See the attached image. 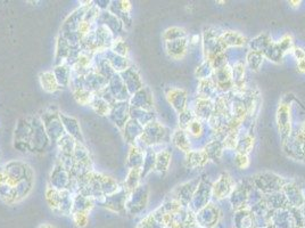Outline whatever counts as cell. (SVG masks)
<instances>
[{
	"label": "cell",
	"mask_w": 305,
	"mask_h": 228,
	"mask_svg": "<svg viewBox=\"0 0 305 228\" xmlns=\"http://www.w3.org/2000/svg\"><path fill=\"white\" fill-rule=\"evenodd\" d=\"M71 182H72V178H71L70 172L57 161L50 175L49 186L57 191H65L70 189Z\"/></svg>",
	"instance_id": "8992f818"
},
{
	"label": "cell",
	"mask_w": 305,
	"mask_h": 228,
	"mask_svg": "<svg viewBox=\"0 0 305 228\" xmlns=\"http://www.w3.org/2000/svg\"><path fill=\"white\" fill-rule=\"evenodd\" d=\"M190 130H191V133L194 134V135H198V134H200V131L202 130L201 123L197 122V121H195V122H192L190 125Z\"/></svg>",
	"instance_id": "60d3db41"
},
{
	"label": "cell",
	"mask_w": 305,
	"mask_h": 228,
	"mask_svg": "<svg viewBox=\"0 0 305 228\" xmlns=\"http://www.w3.org/2000/svg\"><path fill=\"white\" fill-rule=\"evenodd\" d=\"M107 88L116 102H129L131 95L129 94L119 73H116L113 78L110 79Z\"/></svg>",
	"instance_id": "4fadbf2b"
},
{
	"label": "cell",
	"mask_w": 305,
	"mask_h": 228,
	"mask_svg": "<svg viewBox=\"0 0 305 228\" xmlns=\"http://www.w3.org/2000/svg\"><path fill=\"white\" fill-rule=\"evenodd\" d=\"M165 133H163V127L157 125L156 122H150L144 127V131H142V135L138 141H141L145 145H154L157 143H162V139H163V136Z\"/></svg>",
	"instance_id": "8fae6325"
},
{
	"label": "cell",
	"mask_w": 305,
	"mask_h": 228,
	"mask_svg": "<svg viewBox=\"0 0 305 228\" xmlns=\"http://www.w3.org/2000/svg\"><path fill=\"white\" fill-rule=\"evenodd\" d=\"M59 193H60V191L55 190L49 185L47 187V190H46V200H47V203L49 204L50 209L55 212H57V209H58Z\"/></svg>",
	"instance_id": "1f68e13d"
},
{
	"label": "cell",
	"mask_w": 305,
	"mask_h": 228,
	"mask_svg": "<svg viewBox=\"0 0 305 228\" xmlns=\"http://www.w3.org/2000/svg\"><path fill=\"white\" fill-rule=\"evenodd\" d=\"M156 163V155L151 150H147L144 155V163L141 167V177L146 176L148 172L154 168Z\"/></svg>",
	"instance_id": "d6a6232c"
},
{
	"label": "cell",
	"mask_w": 305,
	"mask_h": 228,
	"mask_svg": "<svg viewBox=\"0 0 305 228\" xmlns=\"http://www.w3.org/2000/svg\"><path fill=\"white\" fill-rule=\"evenodd\" d=\"M207 156L205 153H190V159L188 158V165L191 167H198L203 165L206 162Z\"/></svg>",
	"instance_id": "8d00e7d4"
},
{
	"label": "cell",
	"mask_w": 305,
	"mask_h": 228,
	"mask_svg": "<svg viewBox=\"0 0 305 228\" xmlns=\"http://www.w3.org/2000/svg\"><path fill=\"white\" fill-rule=\"evenodd\" d=\"M108 118L116 127L123 129L125 123L130 120L129 102H116L114 105H112Z\"/></svg>",
	"instance_id": "ba28073f"
},
{
	"label": "cell",
	"mask_w": 305,
	"mask_h": 228,
	"mask_svg": "<svg viewBox=\"0 0 305 228\" xmlns=\"http://www.w3.org/2000/svg\"><path fill=\"white\" fill-rule=\"evenodd\" d=\"M111 49L113 50L115 54H118L120 56H123V57H126V54H128V46H126L125 42L122 38L115 39V42Z\"/></svg>",
	"instance_id": "d590c367"
},
{
	"label": "cell",
	"mask_w": 305,
	"mask_h": 228,
	"mask_svg": "<svg viewBox=\"0 0 305 228\" xmlns=\"http://www.w3.org/2000/svg\"><path fill=\"white\" fill-rule=\"evenodd\" d=\"M147 200H148V192L146 186L139 185L129 194L125 203V210H128L130 214H138L146 206Z\"/></svg>",
	"instance_id": "5b68a950"
},
{
	"label": "cell",
	"mask_w": 305,
	"mask_h": 228,
	"mask_svg": "<svg viewBox=\"0 0 305 228\" xmlns=\"http://www.w3.org/2000/svg\"><path fill=\"white\" fill-rule=\"evenodd\" d=\"M236 163L238 167H241V168H246L248 165V159L246 154H238L236 158Z\"/></svg>",
	"instance_id": "ab89813d"
},
{
	"label": "cell",
	"mask_w": 305,
	"mask_h": 228,
	"mask_svg": "<svg viewBox=\"0 0 305 228\" xmlns=\"http://www.w3.org/2000/svg\"><path fill=\"white\" fill-rule=\"evenodd\" d=\"M73 96L76 102L81 105H88L90 104L91 99L94 97V94H91L87 89H79L73 91Z\"/></svg>",
	"instance_id": "836d02e7"
},
{
	"label": "cell",
	"mask_w": 305,
	"mask_h": 228,
	"mask_svg": "<svg viewBox=\"0 0 305 228\" xmlns=\"http://www.w3.org/2000/svg\"><path fill=\"white\" fill-rule=\"evenodd\" d=\"M60 115V120H62L65 133L69 136L72 137L73 139H75L76 143L79 144H84V137L82 135V131H81V127L79 121L76 120L74 116H71L64 113H59Z\"/></svg>",
	"instance_id": "7c38bea8"
},
{
	"label": "cell",
	"mask_w": 305,
	"mask_h": 228,
	"mask_svg": "<svg viewBox=\"0 0 305 228\" xmlns=\"http://www.w3.org/2000/svg\"><path fill=\"white\" fill-rule=\"evenodd\" d=\"M104 55L106 59L108 60V63L111 64V67L113 68V70L115 71L116 73H121L125 71L126 69L129 68V62H128V58L123 57V56H120V55L115 54L112 49H107V50H104Z\"/></svg>",
	"instance_id": "d6986e66"
},
{
	"label": "cell",
	"mask_w": 305,
	"mask_h": 228,
	"mask_svg": "<svg viewBox=\"0 0 305 228\" xmlns=\"http://www.w3.org/2000/svg\"><path fill=\"white\" fill-rule=\"evenodd\" d=\"M130 8L131 5L129 2H111L108 11L113 14L114 16L118 17L124 25H130Z\"/></svg>",
	"instance_id": "2e32d148"
},
{
	"label": "cell",
	"mask_w": 305,
	"mask_h": 228,
	"mask_svg": "<svg viewBox=\"0 0 305 228\" xmlns=\"http://www.w3.org/2000/svg\"><path fill=\"white\" fill-rule=\"evenodd\" d=\"M130 106L136 109H141V110H147L150 106V96L148 94V90L145 88H141L140 90L137 91L130 97Z\"/></svg>",
	"instance_id": "ffe728a7"
},
{
	"label": "cell",
	"mask_w": 305,
	"mask_h": 228,
	"mask_svg": "<svg viewBox=\"0 0 305 228\" xmlns=\"http://www.w3.org/2000/svg\"><path fill=\"white\" fill-rule=\"evenodd\" d=\"M91 5H93V3H91L90 5H84V6H81L80 8L75 9L72 14L69 15L68 18L65 19L63 25H62V31H60V33L78 32L80 24L83 22L84 15H85V13H87V11Z\"/></svg>",
	"instance_id": "30bf717a"
},
{
	"label": "cell",
	"mask_w": 305,
	"mask_h": 228,
	"mask_svg": "<svg viewBox=\"0 0 305 228\" xmlns=\"http://www.w3.org/2000/svg\"><path fill=\"white\" fill-rule=\"evenodd\" d=\"M0 199L8 204H14L15 202V189L9 182H7L6 178L0 170Z\"/></svg>",
	"instance_id": "7402d4cb"
},
{
	"label": "cell",
	"mask_w": 305,
	"mask_h": 228,
	"mask_svg": "<svg viewBox=\"0 0 305 228\" xmlns=\"http://www.w3.org/2000/svg\"><path fill=\"white\" fill-rule=\"evenodd\" d=\"M76 141L73 139L72 137L69 136L68 134H65L62 138H60L57 141V146H58V152L60 156H72L75 148H76Z\"/></svg>",
	"instance_id": "484cf974"
},
{
	"label": "cell",
	"mask_w": 305,
	"mask_h": 228,
	"mask_svg": "<svg viewBox=\"0 0 305 228\" xmlns=\"http://www.w3.org/2000/svg\"><path fill=\"white\" fill-rule=\"evenodd\" d=\"M73 215V220L74 224L78 227H84L88 224V214H84V212H74Z\"/></svg>",
	"instance_id": "f35d334b"
},
{
	"label": "cell",
	"mask_w": 305,
	"mask_h": 228,
	"mask_svg": "<svg viewBox=\"0 0 305 228\" xmlns=\"http://www.w3.org/2000/svg\"><path fill=\"white\" fill-rule=\"evenodd\" d=\"M99 179H100L101 191H103L104 196H108L120 190L121 186L119 185V182L114 178H112V177L99 174Z\"/></svg>",
	"instance_id": "f1b7e54d"
},
{
	"label": "cell",
	"mask_w": 305,
	"mask_h": 228,
	"mask_svg": "<svg viewBox=\"0 0 305 228\" xmlns=\"http://www.w3.org/2000/svg\"><path fill=\"white\" fill-rule=\"evenodd\" d=\"M53 73L60 87H69L71 82V77H72V69H71L69 65H57V67H55V69L53 70Z\"/></svg>",
	"instance_id": "cb8c5ba5"
},
{
	"label": "cell",
	"mask_w": 305,
	"mask_h": 228,
	"mask_svg": "<svg viewBox=\"0 0 305 228\" xmlns=\"http://www.w3.org/2000/svg\"><path fill=\"white\" fill-rule=\"evenodd\" d=\"M142 163H144V152L137 145L131 146L128 154V162H126L129 169H141Z\"/></svg>",
	"instance_id": "4316f807"
},
{
	"label": "cell",
	"mask_w": 305,
	"mask_h": 228,
	"mask_svg": "<svg viewBox=\"0 0 305 228\" xmlns=\"http://www.w3.org/2000/svg\"><path fill=\"white\" fill-rule=\"evenodd\" d=\"M31 136L32 126L31 120L28 118H22L18 120L14 134V148L19 152H32L31 151Z\"/></svg>",
	"instance_id": "3957f363"
},
{
	"label": "cell",
	"mask_w": 305,
	"mask_h": 228,
	"mask_svg": "<svg viewBox=\"0 0 305 228\" xmlns=\"http://www.w3.org/2000/svg\"><path fill=\"white\" fill-rule=\"evenodd\" d=\"M32 186H33V177L19 181L18 184L14 187L15 189V202L17 203V202L22 201L24 197H27L30 194V192L32 191Z\"/></svg>",
	"instance_id": "83f0119b"
},
{
	"label": "cell",
	"mask_w": 305,
	"mask_h": 228,
	"mask_svg": "<svg viewBox=\"0 0 305 228\" xmlns=\"http://www.w3.org/2000/svg\"><path fill=\"white\" fill-rule=\"evenodd\" d=\"M40 85L45 91L47 93H56L60 89H63L60 86L58 85L57 80H56L55 75L53 73V71H46V72L40 74Z\"/></svg>",
	"instance_id": "d4e9b609"
},
{
	"label": "cell",
	"mask_w": 305,
	"mask_h": 228,
	"mask_svg": "<svg viewBox=\"0 0 305 228\" xmlns=\"http://www.w3.org/2000/svg\"><path fill=\"white\" fill-rule=\"evenodd\" d=\"M140 178H141V169H131L129 171L128 177H126L124 180L123 187L131 193L132 191H135L137 187L139 186Z\"/></svg>",
	"instance_id": "4dcf8cb0"
},
{
	"label": "cell",
	"mask_w": 305,
	"mask_h": 228,
	"mask_svg": "<svg viewBox=\"0 0 305 228\" xmlns=\"http://www.w3.org/2000/svg\"><path fill=\"white\" fill-rule=\"evenodd\" d=\"M175 143L178 146V148L184 150L187 152V148H188V141L186 136L184 134V131H177V134L175 135Z\"/></svg>",
	"instance_id": "74e56055"
},
{
	"label": "cell",
	"mask_w": 305,
	"mask_h": 228,
	"mask_svg": "<svg viewBox=\"0 0 305 228\" xmlns=\"http://www.w3.org/2000/svg\"><path fill=\"white\" fill-rule=\"evenodd\" d=\"M169 152H161V153L156 156L155 168L159 171H165L167 168V164H169Z\"/></svg>",
	"instance_id": "e575fe53"
},
{
	"label": "cell",
	"mask_w": 305,
	"mask_h": 228,
	"mask_svg": "<svg viewBox=\"0 0 305 228\" xmlns=\"http://www.w3.org/2000/svg\"><path fill=\"white\" fill-rule=\"evenodd\" d=\"M32 126V136H31V151L33 153H43L50 146V139L46 133L45 127L41 119L39 116L30 118Z\"/></svg>",
	"instance_id": "277c9868"
},
{
	"label": "cell",
	"mask_w": 305,
	"mask_h": 228,
	"mask_svg": "<svg viewBox=\"0 0 305 228\" xmlns=\"http://www.w3.org/2000/svg\"><path fill=\"white\" fill-rule=\"evenodd\" d=\"M119 74L131 96L142 88V82L140 80V77L139 74L137 73L135 68L129 67L125 71H123V72H121Z\"/></svg>",
	"instance_id": "5bb4252c"
},
{
	"label": "cell",
	"mask_w": 305,
	"mask_h": 228,
	"mask_svg": "<svg viewBox=\"0 0 305 228\" xmlns=\"http://www.w3.org/2000/svg\"><path fill=\"white\" fill-rule=\"evenodd\" d=\"M93 110L95 111L96 113L101 115V116H105L110 114V111H111V105L106 102L105 99H103L100 97L98 94H95L93 99H91V102L89 104Z\"/></svg>",
	"instance_id": "f546056e"
},
{
	"label": "cell",
	"mask_w": 305,
	"mask_h": 228,
	"mask_svg": "<svg viewBox=\"0 0 305 228\" xmlns=\"http://www.w3.org/2000/svg\"><path fill=\"white\" fill-rule=\"evenodd\" d=\"M46 133H47L50 143L57 144V141L66 134L62 120H60L59 112L57 111H47L40 116Z\"/></svg>",
	"instance_id": "7a4b0ae2"
},
{
	"label": "cell",
	"mask_w": 305,
	"mask_h": 228,
	"mask_svg": "<svg viewBox=\"0 0 305 228\" xmlns=\"http://www.w3.org/2000/svg\"><path fill=\"white\" fill-rule=\"evenodd\" d=\"M95 203H96V201L90 199V197H87L80 193L75 194V195H73L72 214H74V212H84V214H88V212L93 209Z\"/></svg>",
	"instance_id": "603a6c76"
},
{
	"label": "cell",
	"mask_w": 305,
	"mask_h": 228,
	"mask_svg": "<svg viewBox=\"0 0 305 228\" xmlns=\"http://www.w3.org/2000/svg\"><path fill=\"white\" fill-rule=\"evenodd\" d=\"M39 228H56V227L54 225H52V224H43V225L40 226Z\"/></svg>",
	"instance_id": "b9f144b4"
},
{
	"label": "cell",
	"mask_w": 305,
	"mask_h": 228,
	"mask_svg": "<svg viewBox=\"0 0 305 228\" xmlns=\"http://www.w3.org/2000/svg\"><path fill=\"white\" fill-rule=\"evenodd\" d=\"M71 49H72V46L66 42V39L64 37L59 35L57 39V44H56V55H55L56 67L66 63V60H68L70 56Z\"/></svg>",
	"instance_id": "ac0fdd59"
},
{
	"label": "cell",
	"mask_w": 305,
	"mask_h": 228,
	"mask_svg": "<svg viewBox=\"0 0 305 228\" xmlns=\"http://www.w3.org/2000/svg\"><path fill=\"white\" fill-rule=\"evenodd\" d=\"M123 136L124 139L128 141L131 146L136 145V141L140 138V136L142 135V131H144V127H142L138 121H136L134 119H130L128 122L125 123L123 127Z\"/></svg>",
	"instance_id": "e0dca14e"
},
{
	"label": "cell",
	"mask_w": 305,
	"mask_h": 228,
	"mask_svg": "<svg viewBox=\"0 0 305 228\" xmlns=\"http://www.w3.org/2000/svg\"><path fill=\"white\" fill-rule=\"evenodd\" d=\"M73 159L75 161V165H81L93 169V160H91L89 151L82 144H76V148L73 153Z\"/></svg>",
	"instance_id": "44dd1931"
},
{
	"label": "cell",
	"mask_w": 305,
	"mask_h": 228,
	"mask_svg": "<svg viewBox=\"0 0 305 228\" xmlns=\"http://www.w3.org/2000/svg\"><path fill=\"white\" fill-rule=\"evenodd\" d=\"M129 194L130 192L126 191L123 186H121L118 192H115V193L108 196H105L104 200H101L98 203L107 208V209L112 211L121 212L125 209V203L126 200H128Z\"/></svg>",
	"instance_id": "52a82bcc"
},
{
	"label": "cell",
	"mask_w": 305,
	"mask_h": 228,
	"mask_svg": "<svg viewBox=\"0 0 305 228\" xmlns=\"http://www.w3.org/2000/svg\"><path fill=\"white\" fill-rule=\"evenodd\" d=\"M108 80L101 77L95 71L91 70L88 74L84 75V89L90 91L91 94H98L99 91L107 87Z\"/></svg>",
	"instance_id": "9a60e30c"
},
{
	"label": "cell",
	"mask_w": 305,
	"mask_h": 228,
	"mask_svg": "<svg viewBox=\"0 0 305 228\" xmlns=\"http://www.w3.org/2000/svg\"><path fill=\"white\" fill-rule=\"evenodd\" d=\"M3 174L7 182L12 186H16L19 181L33 177L31 167L21 161H11L2 168Z\"/></svg>",
	"instance_id": "6da1fadb"
},
{
	"label": "cell",
	"mask_w": 305,
	"mask_h": 228,
	"mask_svg": "<svg viewBox=\"0 0 305 228\" xmlns=\"http://www.w3.org/2000/svg\"><path fill=\"white\" fill-rule=\"evenodd\" d=\"M96 23L101 24L107 28L110 31L113 33L115 39L120 38V35L124 30V24L122 23L118 17L114 16L110 11H101L97 19H96Z\"/></svg>",
	"instance_id": "9c48e42d"
}]
</instances>
